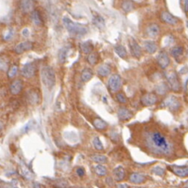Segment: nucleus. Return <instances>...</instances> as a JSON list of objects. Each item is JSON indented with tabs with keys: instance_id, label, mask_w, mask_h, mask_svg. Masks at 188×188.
I'll return each mask as SVG.
<instances>
[{
	"instance_id": "1",
	"label": "nucleus",
	"mask_w": 188,
	"mask_h": 188,
	"mask_svg": "<svg viewBox=\"0 0 188 188\" xmlns=\"http://www.w3.org/2000/svg\"><path fill=\"white\" fill-rule=\"evenodd\" d=\"M141 140L147 152L158 156L168 157L174 152V144L159 129L148 127L143 130Z\"/></svg>"
},
{
	"instance_id": "2",
	"label": "nucleus",
	"mask_w": 188,
	"mask_h": 188,
	"mask_svg": "<svg viewBox=\"0 0 188 188\" xmlns=\"http://www.w3.org/2000/svg\"><path fill=\"white\" fill-rule=\"evenodd\" d=\"M63 23L65 28L72 35L74 36H84L88 32V28L79 23H76L71 20L68 17H64L63 19Z\"/></svg>"
},
{
	"instance_id": "3",
	"label": "nucleus",
	"mask_w": 188,
	"mask_h": 188,
	"mask_svg": "<svg viewBox=\"0 0 188 188\" xmlns=\"http://www.w3.org/2000/svg\"><path fill=\"white\" fill-rule=\"evenodd\" d=\"M41 77L42 84L47 88L51 89L55 85V83H56L55 73L51 66L42 67L41 72Z\"/></svg>"
},
{
	"instance_id": "4",
	"label": "nucleus",
	"mask_w": 188,
	"mask_h": 188,
	"mask_svg": "<svg viewBox=\"0 0 188 188\" xmlns=\"http://www.w3.org/2000/svg\"><path fill=\"white\" fill-rule=\"evenodd\" d=\"M165 77L167 80V84L169 87L174 92H180L181 90V84H180V80L178 78V75L175 71L171 70L165 73Z\"/></svg>"
},
{
	"instance_id": "5",
	"label": "nucleus",
	"mask_w": 188,
	"mask_h": 188,
	"mask_svg": "<svg viewBox=\"0 0 188 188\" xmlns=\"http://www.w3.org/2000/svg\"><path fill=\"white\" fill-rule=\"evenodd\" d=\"M162 107L168 108L172 112H175L180 108V107H181V103H180V101L176 98L175 96L170 95L163 100Z\"/></svg>"
},
{
	"instance_id": "6",
	"label": "nucleus",
	"mask_w": 188,
	"mask_h": 188,
	"mask_svg": "<svg viewBox=\"0 0 188 188\" xmlns=\"http://www.w3.org/2000/svg\"><path fill=\"white\" fill-rule=\"evenodd\" d=\"M122 86V79L119 74H113L108 80V87L111 92H118Z\"/></svg>"
},
{
	"instance_id": "7",
	"label": "nucleus",
	"mask_w": 188,
	"mask_h": 188,
	"mask_svg": "<svg viewBox=\"0 0 188 188\" xmlns=\"http://www.w3.org/2000/svg\"><path fill=\"white\" fill-rule=\"evenodd\" d=\"M36 73V63H26L21 69V74L22 76L31 79L34 77V75Z\"/></svg>"
},
{
	"instance_id": "8",
	"label": "nucleus",
	"mask_w": 188,
	"mask_h": 188,
	"mask_svg": "<svg viewBox=\"0 0 188 188\" xmlns=\"http://www.w3.org/2000/svg\"><path fill=\"white\" fill-rule=\"evenodd\" d=\"M129 46H130L131 55L135 59H140L142 55V51H141V47L140 46V44L135 41V39H133V38H130Z\"/></svg>"
},
{
	"instance_id": "9",
	"label": "nucleus",
	"mask_w": 188,
	"mask_h": 188,
	"mask_svg": "<svg viewBox=\"0 0 188 188\" xmlns=\"http://www.w3.org/2000/svg\"><path fill=\"white\" fill-rule=\"evenodd\" d=\"M158 101V97L156 95V94L154 93H147L145 95H143L140 98V103L142 106L145 107H150L155 105Z\"/></svg>"
},
{
	"instance_id": "10",
	"label": "nucleus",
	"mask_w": 188,
	"mask_h": 188,
	"mask_svg": "<svg viewBox=\"0 0 188 188\" xmlns=\"http://www.w3.org/2000/svg\"><path fill=\"white\" fill-rule=\"evenodd\" d=\"M157 63L159 66L162 69H166L167 67L170 65V57L165 51H161L159 55L157 56Z\"/></svg>"
},
{
	"instance_id": "11",
	"label": "nucleus",
	"mask_w": 188,
	"mask_h": 188,
	"mask_svg": "<svg viewBox=\"0 0 188 188\" xmlns=\"http://www.w3.org/2000/svg\"><path fill=\"white\" fill-rule=\"evenodd\" d=\"M33 48V43L31 41H22L20 43H19L16 47H15L14 51L16 53L18 54H21L23 53V52L25 51H31V49Z\"/></svg>"
},
{
	"instance_id": "12",
	"label": "nucleus",
	"mask_w": 188,
	"mask_h": 188,
	"mask_svg": "<svg viewBox=\"0 0 188 188\" xmlns=\"http://www.w3.org/2000/svg\"><path fill=\"white\" fill-rule=\"evenodd\" d=\"M161 19L164 23L169 25H176L179 22V19L168 11H162L161 14Z\"/></svg>"
},
{
	"instance_id": "13",
	"label": "nucleus",
	"mask_w": 188,
	"mask_h": 188,
	"mask_svg": "<svg viewBox=\"0 0 188 188\" xmlns=\"http://www.w3.org/2000/svg\"><path fill=\"white\" fill-rule=\"evenodd\" d=\"M132 116H133L132 112L125 107L119 108L118 110V117L121 121H127V120H130L132 118Z\"/></svg>"
},
{
	"instance_id": "14",
	"label": "nucleus",
	"mask_w": 188,
	"mask_h": 188,
	"mask_svg": "<svg viewBox=\"0 0 188 188\" xmlns=\"http://www.w3.org/2000/svg\"><path fill=\"white\" fill-rule=\"evenodd\" d=\"M34 0H20V9L24 13H29L34 10Z\"/></svg>"
},
{
	"instance_id": "15",
	"label": "nucleus",
	"mask_w": 188,
	"mask_h": 188,
	"mask_svg": "<svg viewBox=\"0 0 188 188\" xmlns=\"http://www.w3.org/2000/svg\"><path fill=\"white\" fill-rule=\"evenodd\" d=\"M171 170L174 174L179 177L188 176V166H178V165H172Z\"/></svg>"
},
{
	"instance_id": "16",
	"label": "nucleus",
	"mask_w": 188,
	"mask_h": 188,
	"mask_svg": "<svg viewBox=\"0 0 188 188\" xmlns=\"http://www.w3.org/2000/svg\"><path fill=\"white\" fill-rule=\"evenodd\" d=\"M130 181L136 184H142L146 181V175H144L143 174H140V172H133L130 176Z\"/></svg>"
},
{
	"instance_id": "17",
	"label": "nucleus",
	"mask_w": 188,
	"mask_h": 188,
	"mask_svg": "<svg viewBox=\"0 0 188 188\" xmlns=\"http://www.w3.org/2000/svg\"><path fill=\"white\" fill-rule=\"evenodd\" d=\"M22 88H23V84H22V81L20 79H17L12 82V84L10 85V92L12 95H19Z\"/></svg>"
},
{
	"instance_id": "18",
	"label": "nucleus",
	"mask_w": 188,
	"mask_h": 188,
	"mask_svg": "<svg viewBox=\"0 0 188 188\" xmlns=\"http://www.w3.org/2000/svg\"><path fill=\"white\" fill-rule=\"evenodd\" d=\"M160 27L157 24H150L146 28V34L150 38H155L160 34Z\"/></svg>"
},
{
	"instance_id": "19",
	"label": "nucleus",
	"mask_w": 188,
	"mask_h": 188,
	"mask_svg": "<svg viewBox=\"0 0 188 188\" xmlns=\"http://www.w3.org/2000/svg\"><path fill=\"white\" fill-rule=\"evenodd\" d=\"M125 169L122 166H118L113 170V175L117 182H121L125 178Z\"/></svg>"
},
{
	"instance_id": "20",
	"label": "nucleus",
	"mask_w": 188,
	"mask_h": 188,
	"mask_svg": "<svg viewBox=\"0 0 188 188\" xmlns=\"http://www.w3.org/2000/svg\"><path fill=\"white\" fill-rule=\"evenodd\" d=\"M144 48L146 50V51L148 53L150 54H153L157 51L158 50V46H157V43L153 41H144Z\"/></svg>"
},
{
	"instance_id": "21",
	"label": "nucleus",
	"mask_w": 188,
	"mask_h": 188,
	"mask_svg": "<svg viewBox=\"0 0 188 188\" xmlns=\"http://www.w3.org/2000/svg\"><path fill=\"white\" fill-rule=\"evenodd\" d=\"M93 125L94 127H95L96 130H107L108 129V123L105 121V120H103L102 118H96L93 120Z\"/></svg>"
},
{
	"instance_id": "22",
	"label": "nucleus",
	"mask_w": 188,
	"mask_h": 188,
	"mask_svg": "<svg viewBox=\"0 0 188 188\" xmlns=\"http://www.w3.org/2000/svg\"><path fill=\"white\" fill-rule=\"evenodd\" d=\"M110 73H111V67L107 63L101 64L98 67V69H97V74H98L99 76H101V77L108 76V75L110 74Z\"/></svg>"
},
{
	"instance_id": "23",
	"label": "nucleus",
	"mask_w": 188,
	"mask_h": 188,
	"mask_svg": "<svg viewBox=\"0 0 188 188\" xmlns=\"http://www.w3.org/2000/svg\"><path fill=\"white\" fill-rule=\"evenodd\" d=\"M31 21H32V23L35 25V26H42L43 24V21H42V19H41V14L40 12L38 11V10H33L31 12Z\"/></svg>"
},
{
	"instance_id": "24",
	"label": "nucleus",
	"mask_w": 188,
	"mask_h": 188,
	"mask_svg": "<svg viewBox=\"0 0 188 188\" xmlns=\"http://www.w3.org/2000/svg\"><path fill=\"white\" fill-rule=\"evenodd\" d=\"M40 97L41 96H40L39 93H38L37 91H35V90H31V91L28 93V100L32 105L39 104L40 99H41Z\"/></svg>"
},
{
	"instance_id": "25",
	"label": "nucleus",
	"mask_w": 188,
	"mask_h": 188,
	"mask_svg": "<svg viewBox=\"0 0 188 188\" xmlns=\"http://www.w3.org/2000/svg\"><path fill=\"white\" fill-rule=\"evenodd\" d=\"M93 23L95 27H97L98 28L102 29L106 26V22H105V19L100 16V15L95 14L93 16Z\"/></svg>"
},
{
	"instance_id": "26",
	"label": "nucleus",
	"mask_w": 188,
	"mask_h": 188,
	"mask_svg": "<svg viewBox=\"0 0 188 188\" xmlns=\"http://www.w3.org/2000/svg\"><path fill=\"white\" fill-rule=\"evenodd\" d=\"M80 48H81L82 52H83V53H85V54H89L94 51V46L90 41L82 42L80 44Z\"/></svg>"
},
{
	"instance_id": "27",
	"label": "nucleus",
	"mask_w": 188,
	"mask_h": 188,
	"mask_svg": "<svg viewBox=\"0 0 188 188\" xmlns=\"http://www.w3.org/2000/svg\"><path fill=\"white\" fill-rule=\"evenodd\" d=\"M94 76V73L91 69L89 68H85L83 70L82 73H81V80L84 82V83H86L88 81H90Z\"/></svg>"
},
{
	"instance_id": "28",
	"label": "nucleus",
	"mask_w": 188,
	"mask_h": 188,
	"mask_svg": "<svg viewBox=\"0 0 188 188\" xmlns=\"http://www.w3.org/2000/svg\"><path fill=\"white\" fill-rule=\"evenodd\" d=\"M115 51L116 53L121 58V59H127V50L124 46H122V45L120 44H118L115 46Z\"/></svg>"
},
{
	"instance_id": "29",
	"label": "nucleus",
	"mask_w": 188,
	"mask_h": 188,
	"mask_svg": "<svg viewBox=\"0 0 188 188\" xmlns=\"http://www.w3.org/2000/svg\"><path fill=\"white\" fill-rule=\"evenodd\" d=\"M171 55L175 58V59H179L181 56H183L184 54V49L181 46H175L174 48H172L170 51Z\"/></svg>"
},
{
	"instance_id": "30",
	"label": "nucleus",
	"mask_w": 188,
	"mask_h": 188,
	"mask_svg": "<svg viewBox=\"0 0 188 188\" xmlns=\"http://www.w3.org/2000/svg\"><path fill=\"white\" fill-rule=\"evenodd\" d=\"M168 88H169L168 84H166V83L162 82V83H161V84H159L158 85H156L155 91H156L157 94H159V95H164V94L167 93Z\"/></svg>"
},
{
	"instance_id": "31",
	"label": "nucleus",
	"mask_w": 188,
	"mask_h": 188,
	"mask_svg": "<svg viewBox=\"0 0 188 188\" xmlns=\"http://www.w3.org/2000/svg\"><path fill=\"white\" fill-rule=\"evenodd\" d=\"M121 9L125 13H130L134 9V4L131 0H125L121 5Z\"/></svg>"
},
{
	"instance_id": "32",
	"label": "nucleus",
	"mask_w": 188,
	"mask_h": 188,
	"mask_svg": "<svg viewBox=\"0 0 188 188\" xmlns=\"http://www.w3.org/2000/svg\"><path fill=\"white\" fill-rule=\"evenodd\" d=\"M95 172L99 176H105L108 174V169L106 166H104L103 164H97L94 168Z\"/></svg>"
},
{
	"instance_id": "33",
	"label": "nucleus",
	"mask_w": 188,
	"mask_h": 188,
	"mask_svg": "<svg viewBox=\"0 0 188 188\" xmlns=\"http://www.w3.org/2000/svg\"><path fill=\"white\" fill-rule=\"evenodd\" d=\"M67 54H68V49L66 47L62 48L61 50L59 51V53H58V59H59V62L61 63H64L67 60Z\"/></svg>"
},
{
	"instance_id": "34",
	"label": "nucleus",
	"mask_w": 188,
	"mask_h": 188,
	"mask_svg": "<svg viewBox=\"0 0 188 188\" xmlns=\"http://www.w3.org/2000/svg\"><path fill=\"white\" fill-rule=\"evenodd\" d=\"M20 172L26 179L31 180L33 178V174L31 172V171L29 169H28V167H26L25 165H23V164L20 165Z\"/></svg>"
},
{
	"instance_id": "35",
	"label": "nucleus",
	"mask_w": 188,
	"mask_h": 188,
	"mask_svg": "<svg viewBox=\"0 0 188 188\" xmlns=\"http://www.w3.org/2000/svg\"><path fill=\"white\" fill-rule=\"evenodd\" d=\"M92 160L96 162V163H99V164H104V163H107L108 162V158L107 156L102 155V154H95L92 155Z\"/></svg>"
},
{
	"instance_id": "36",
	"label": "nucleus",
	"mask_w": 188,
	"mask_h": 188,
	"mask_svg": "<svg viewBox=\"0 0 188 188\" xmlns=\"http://www.w3.org/2000/svg\"><path fill=\"white\" fill-rule=\"evenodd\" d=\"M98 60H99L98 54L95 51H92L91 53H89L87 56V62L91 65H95L97 63V62H98Z\"/></svg>"
},
{
	"instance_id": "37",
	"label": "nucleus",
	"mask_w": 188,
	"mask_h": 188,
	"mask_svg": "<svg viewBox=\"0 0 188 188\" xmlns=\"http://www.w3.org/2000/svg\"><path fill=\"white\" fill-rule=\"evenodd\" d=\"M18 72H19L18 65L14 64L9 68V71H7V76H9V79H13L14 77H16V75L18 74Z\"/></svg>"
},
{
	"instance_id": "38",
	"label": "nucleus",
	"mask_w": 188,
	"mask_h": 188,
	"mask_svg": "<svg viewBox=\"0 0 188 188\" xmlns=\"http://www.w3.org/2000/svg\"><path fill=\"white\" fill-rule=\"evenodd\" d=\"M92 143H93V146L95 147V150H104V146H103L102 142L98 137H95L92 140Z\"/></svg>"
},
{
	"instance_id": "39",
	"label": "nucleus",
	"mask_w": 188,
	"mask_h": 188,
	"mask_svg": "<svg viewBox=\"0 0 188 188\" xmlns=\"http://www.w3.org/2000/svg\"><path fill=\"white\" fill-rule=\"evenodd\" d=\"M116 99H117V101H118V103H120V104H126V103L127 102V95H126L124 93H122V92L117 93V95H116Z\"/></svg>"
},
{
	"instance_id": "40",
	"label": "nucleus",
	"mask_w": 188,
	"mask_h": 188,
	"mask_svg": "<svg viewBox=\"0 0 188 188\" xmlns=\"http://www.w3.org/2000/svg\"><path fill=\"white\" fill-rule=\"evenodd\" d=\"M152 172L158 176H163L165 174V170L161 166H155L152 168Z\"/></svg>"
},
{
	"instance_id": "41",
	"label": "nucleus",
	"mask_w": 188,
	"mask_h": 188,
	"mask_svg": "<svg viewBox=\"0 0 188 188\" xmlns=\"http://www.w3.org/2000/svg\"><path fill=\"white\" fill-rule=\"evenodd\" d=\"M9 69V62L4 57H0V71H6Z\"/></svg>"
},
{
	"instance_id": "42",
	"label": "nucleus",
	"mask_w": 188,
	"mask_h": 188,
	"mask_svg": "<svg viewBox=\"0 0 188 188\" xmlns=\"http://www.w3.org/2000/svg\"><path fill=\"white\" fill-rule=\"evenodd\" d=\"M36 126V122L34 121V120H31L24 127H23V130H22V131L23 132H28V131H31V130H33L34 127Z\"/></svg>"
},
{
	"instance_id": "43",
	"label": "nucleus",
	"mask_w": 188,
	"mask_h": 188,
	"mask_svg": "<svg viewBox=\"0 0 188 188\" xmlns=\"http://www.w3.org/2000/svg\"><path fill=\"white\" fill-rule=\"evenodd\" d=\"M76 174H77V175H78V176L83 177V176H84V175L85 174V169H84V168H82V167H78V168L76 169Z\"/></svg>"
},
{
	"instance_id": "44",
	"label": "nucleus",
	"mask_w": 188,
	"mask_h": 188,
	"mask_svg": "<svg viewBox=\"0 0 188 188\" xmlns=\"http://www.w3.org/2000/svg\"><path fill=\"white\" fill-rule=\"evenodd\" d=\"M13 34H14V31H7V34L5 36V40L6 41H9L11 40V38L13 37Z\"/></svg>"
},
{
	"instance_id": "45",
	"label": "nucleus",
	"mask_w": 188,
	"mask_h": 188,
	"mask_svg": "<svg viewBox=\"0 0 188 188\" xmlns=\"http://www.w3.org/2000/svg\"><path fill=\"white\" fill-rule=\"evenodd\" d=\"M116 188H129V186H127V184H119L117 185Z\"/></svg>"
},
{
	"instance_id": "46",
	"label": "nucleus",
	"mask_w": 188,
	"mask_h": 188,
	"mask_svg": "<svg viewBox=\"0 0 188 188\" xmlns=\"http://www.w3.org/2000/svg\"><path fill=\"white\" fill-rule=\"evenodd\" d=\"M107 184H108V185H113V181H112V179H111V177H108V178H107Z\"/></svg>"
},
{
	"instance_id": "47",
	"label": "nucleus",
	"mask_w": 188,
	"mask_h": 188,
	"mask_svg": "<svg viewBox=\"0 0 188 188\" xmlns=\"http://www.w3.org/2000/svg\"><path fill=\"white\" fill-rule=\"evenodd\" d=\"M22 33H23V35H24V36H28V28H25Z\"/></svg>"
},
{
	"instance_id": "48",
	"label": "nucleus",
	"mask_w": 188,
	"mask_h": 188,
	"mask_svg": "<svg viewBox=\"0 0 188 188\" xmlns=\"http://www.w3.org/2000/svg\"><path fill=\"white\" fill-rule=\"evenodd\" d=\"M34 187L35 188H41V185H40V184L36 183V184H34Z\"/></svg>"
},
{
	"instance_id": "49",
	"label": "nucleus",
	"mask_w": 188,
	"mask_h": 188,
	"mask_svg": "<svg viewBox=\"0 0 188 188\" xmlns=\"http://www.w3.org/2000/svg\"><path fill=\"white\" fill-rule=\"evenodd\" d=\"M3 130V123L0 121V131H1Z\"/></svg>"
},
{
	"instance_id": "50",
	"label": "nucleus",
	"mask_w": 188,
	"mask_h": 188,
	"mask_svg": "<svg viewBox=\"0 0 188 188\" xmlns=\"http://www.w3.org/2000/svg\"><path fill=\"white\" fill-rule=\"evenodd\" d=\"M186 186H187V187H188V182H187V183H186Z\"/></svg>"
},
{
	"instance_id": "51",
	"label": "nucleus",
	"mask_w": 188,
	"mask_h": 188,
	"mask_svg": "<svg viewBox=\"0 0 188 188\" xmlns=\"http://www.w3.org/2000/svg\"><path fill=\"white\" fill-rule=\"evenodd\" d=\"M182 1H183V2H184V0H182Z\"/></svg>"
}]
</instances>
